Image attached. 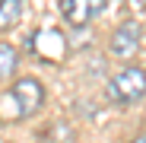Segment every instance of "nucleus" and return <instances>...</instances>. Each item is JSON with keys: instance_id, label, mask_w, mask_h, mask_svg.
I'll use <instances>...</instances> for the list:
<instances>
[{"instance_id": "f257e3e1", "label": "nucleus", "mask_w": 146, "mask_h": 143, "mask_svg": "<svg viewBox=\"0 0 146 143\" xmlns=\"http://www.w3.org/2000/svg\"><path fill=\"white\" fill-rule=\"evenodd\" d=\"M108 89H111V99L121 102V105H133V102H140L143 95H146V70L137 67V64L121 67L117 73L111 76Z\"/></svg>"}, {"instance_id": "f03ea898", "label": "nucleus", "mask_w": 146, "mask_h": 143, "mask_svg": "<svg viewBox=\"0 0 146 143\" xmlns=\"http://www.w3.org/2000/svg\"><path fill=\"white\" fill-rule=\"evenodd\" d=\"M29 48H32V54L48 61V64H64L67 61V35L54 26H41L32 32L29 38Z\"/></svg>"}, {"instance_id": "7ed1b4c3", "label": "nucleus", "mask_w": 146, "mask_h": 143, "mask_svg": "<svg viewBox=\"0 0 146 143\" xmlns=\"http://www.w3.org/2000/svg\"><path fill=\"white\" fill-rule=\"evenodd\" d=\"M10 92H13V102H16V108H19L22 118L38 114V111L44 108V86H41L35 76H19Z\"/></svg>"}, {"instance_id": "20e7f679", "label": "nucleus", "mask_w": 146, "mask_h": 143, "mask_svg": "<svg viewBox=\"0 0 146 143\" xmlns=\"http://www.w3.org/2000/svg\"><path fill=\"white\" fill-rule=\"evenodd\" d=\"M140 38H143L140 22H137V19H124V22L111 32V38H108V51H111V57H117V61H130V57L140 51Z\"/></svg>"}, {"instance_id": "39448f33", "label": "nucleus", "mask_w": 146, "mask_h": 143, "mask_svg": "<svg viewBox=\"0 0 146 143\" xmlns=\"http://www.w3.org/2000/svg\"><path fill=\"white\" fill-rule=\"evenodd\" d=\"M57 7H60V16L70 26L83 29L108 10V0H57Z\"/></svg>"}, {"instance_id": "423d86ee", "label": "nucleus", "mask_w": 146, "mask_h": 143, "mask_svg": "<svg viewBox=\"0 0 146 143\" xmlns=\"http://www.w3.org/2000/svg\"><path fill=\"white\" fill-rule=\"evenodd\" d=\"M22 10H26L22 0H0V32L16 29L22 22Z\"/></svg>"}, {"instance_id": "0eeeda50", "label": "nucleus", "mask_w": 146, "mask_h": 143, "mask_svg": "<svg viewBox=\"0 0 146 143\" xmlns=\"http://www.w3.org/2000/svg\"><path fill=\"white\" fill-rule=\"evenodd\" d=\"M19 67V51L10 41H0V80H10Z\"/></svg>"}, {"instance_id": "6e6552de", "label": "nucleus", "mask_w": 146, "mask_h": 143, "mask_svg": "<svg viewBox=\"0 0 146 143\" xmlns=\"http://www.w3.org/2000/svg\"><path fill=\"white\" fill-rule=\"evenodd\" d=\"M130 143H146V130H143V134H140L137 140H130Z\"/></svg>"}, {"instance_id": "1a4fd4ad", "label": "nucleus", "mask_w": 146, "mask_h": 143, "mask_svg": "<svg viewBox=\"0 0 146 143\" xmlns=\"http://www.w3.org/2000/svg\"><path fill=\"white\" fill-rule=\"evenodd\" d=\"M127 3H133V7H146V0H127Z\"/></svg>"}, {"instance_id": "9d476101", "label": "nucleus", "mask_w": 146, "mask_h": 143, "mask_svg": "<svg viewBox=\"0 0 146 143\" xmlns=\"http://www.w3.org/2000/svg\"><path fill=\"white\" fill-rule=\"evenodd\" d=\"M0 143H3V140H0Z\"/></svg>"}]
</instances>
